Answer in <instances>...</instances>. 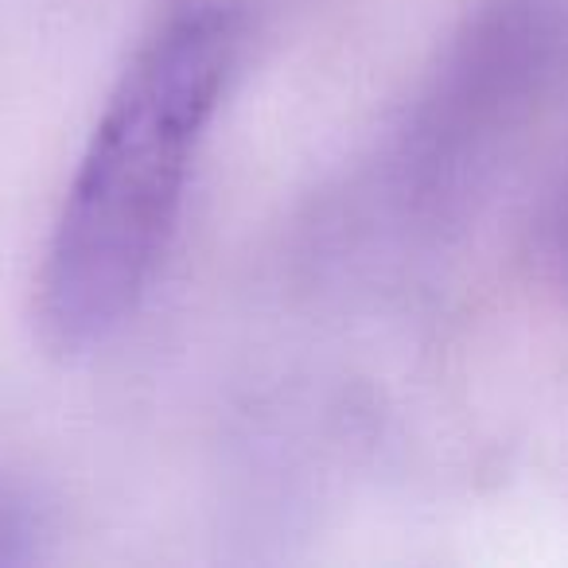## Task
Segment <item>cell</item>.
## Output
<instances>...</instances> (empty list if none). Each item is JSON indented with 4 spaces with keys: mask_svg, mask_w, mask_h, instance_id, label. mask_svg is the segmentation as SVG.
Here are the masks:
<instances>
[{
    "mask_svg": "<svg viewBox=\"0 0 568 568\" xmlns=\"http://www.w3.org/2000/svg\"><path fill=\"white\" fill-rule=\"evenodd\" d=\"M242 40L237 0H180L121 71L67 183L36 276V320L55 351L105 347L144 308Z\"/></svg>",
    "mask_w": 568,
    "mask_h": 568,
    "instance_id": "6da1fadb",
    "label": "cell"
},
{
    "mask_svg": "<svg viewBox=\"0 0 568 568\" xmlns=\"http://www.w3.org/2000/svg\"><path fill=\"white\" fill-rule=\"evenodd\" d=\"M568 87V0H479L324 222L335 265L456 234Z\"/></svg>",
    "mask_w": 568,
    "mask_h": 568,
    "instance_id": "7a4b0ae2",
    "label": "cell"
},
{
    "mask_svg": "<svg viewBox=\"0 0 568 568\" xmlns=\"http://www.w3.org/2000/svg\"><path fill=\"white\" fill-rule=\"evenodd\" d=\"M40 537V514L17 490L0 487V560H28Z\"/></svg>",
    "mask_w": 568,
    "mask_h": 568,
    "instance_id": "3957f363",
    "label": "cell"
},
{
    "mask_svg": "<svg viewBox=\"0 0 568 568\" xmlns=\"http://www.w3.org/2000/svg\"><path fill=\"white\" fill-rule=\"evenodd\" d=\"M549 261L560 281L568 284V187L557 195V206H552L549 219Z\"/></svg>",
    "mask_w": 568,
    "mask_h": 568,
    "instance_id": "277c9868",
    "label": "cell"
}]
</instances>
